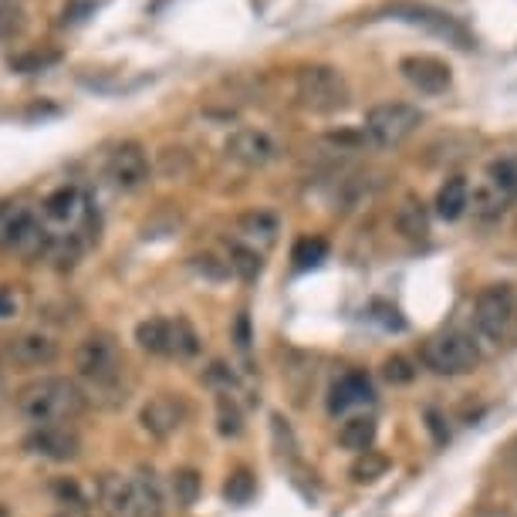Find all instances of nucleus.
Returning <instances> with one entry per match:
<instances>
[{"instance_id": "obj_35", "label": "nucleus", "mask_w": 517, "mask_h": 517, "mask_svg": "<svg viewBox=\"0 0 517 517\" xmlns=\"http://www.w3.org/2000/svg\"><path fill=\"white\" fill-rule=\"evenodd\" d=\"M234 332H237V345L240 349H251V318L247 315H237V325H234Z\"/></svg>"}, {"instance_id": "obj_28", "label": "nucleus", "mask_w": 517, "mask_h": 517, "mask_svg": "<svg viewBox=\"0 0 517 517\" xmlns=\"http://www.w3.org/2000/svg\"><path fill=\"white\" fill-rule=\"evenodd\" d=\"M325 254H328V240H322V237H301L298 244H294V251H291V261H294L298 271H305V267L322 264Z\"/></svg>"}, {"instance_id": "obj_38", "label": "nucleus", "mask_w": 517, "mask_h": 517, "mask_svg": "<svg viewBox=\"0 0 517 517\" xmlns=\"http://www.w3.org/2000/svg\"><path fill=\"white\" fill-rule=\"evenodd\" d=\"M507 460H511V467L517 470V440L511 443V447H507Z\"/></svg>"}, {"instance_id": "obj_14", "label": "nucleus", "mask_w": 517, "mask_h": 517, "mask_svg": "<svg viewBox=\"0 0 517 517\" xmlns=\"http://www.w3.org/2000/svg\"><path fill=\"white\" fill-rule=\"evenodd\" d=\"M224 153L234 163L247 166V169H261L278 156V142L267 136L264 129H237L230 132V139L224 142Z\"/></svg>"}, {"instance_id": "obj_2", "label": "nucleus", "mask_w": 517, "mask_h": 517, "mask_svg": "<svg viewBox=\"0 0 517 517\" xmlns=\"http://www.w3.org/2000/svg\"><path fill=\"white\" fill-rule=\"evenodd\" d=\"M75 369L85 379L88 392L122 399L119 389H122V376H126V359H122L119 342L109 332H92L82 338V345L75 352Z\"/></svg>"}, {"instance_id": "obj_15", "label": "nucleus", "mask_w": 517, "mask_h": 517, "mask_svg": "<svg viewBox=\"0 0 517 517\" xmlns=\"http://www.w3.org/2000/svg\"><path fill=\"white\" fill-rule=\"evenodd\" d=\"M399 71H403L406 82L423 95H443L453 82L450 65L436 55H406L399 61Z\"/></svg>"}, {"instance_id": "obj_30", "label": "nucleus", "mask_w": 517, "mask_h": 517, "mask_svg": "<svg viewBox=\"0 0 517 517\" xmlns=\"http://www.w3.org/2000/svg\"><path fill=\"white\" fill-rule=\"evenodd\" d=\"M224 497L230 504H247L254 497V474L247 467H237L234 474L227 477L224 484Z\"/></svg>"}, {"instance_id": "obj_4", "label": "nucleus", "mask_w": 517, "mask_h": 517, "mask_svg": "<svg viewBox=\"0 0 517 517\" xmlns=\"http://www.w3.org/2000/svg\"><path fill=\"white\" fill-rule=\"evenodd\" d=\"M474 325L477 332L494 345L511 342L517 335V294L507 284H490L474 301Z\"/></svg>"}, {"instance_id": "obj_24", "label": "nucleus", "mask_w": 517, "mask_h": 517, "mask_svg": "<svg viewBox=\"0 0 517 517\" xmlns=\"http://www.w3.org/2000/svg\"><path fill=\"white\" fill-rule=\"evenodd\" d=\"M237 227L247 240H261V244H274V237H278V217L267 210L244 213V217L237 220Z\"/></svg>"}, {"instance_id": "obj_37", "label": "nucleus", "mask_w": 517, "mask_h": 517, "mask_svg": "<svg viewBox=\"0 0 517 517\" xmlns=\"http://www.w3.org/2000/svg\"><path fill=\"white\" fill-rule=\"evenodd\" d=\"M55 517H88V507L78 504V501H71V504L61 507V511H58Z\"/></svg>"}, {"instance_id": "obj_10", "label": "nucleus", "mask_w": 517, "mask_h": 517, "mask_svg": "<svg viewBox=\"0 0 517 517\" xmlns=\"http://www.w3.org/2000/svg\"><path fill=\"white\" fill-rule=\"evenodd\" d=\"M392 14L399 17V21L406 24H416V28H426L436 38H447L450 44H457V48H474V38L467 34V28L457 21V17L436 11V7H426V4H396L392 7Z\"/></svg>"}, {"instance_id": "obj_19", "label": "nucleus", "mask_w": 517, "mask_h": 517, "mask_svg": "<svg viewBox=\"0 0 517 517\" xmlns=\"http://www.w3.org/2000/svg\"><path fill=\"white\" fill-rule=\"evenodd\" d=\"M396 230L406 240H426V234H430V213H426L423 200H416V196H406V200L399 203Z\"/></svg>"}, {"instance_id": "obj_18", "label": "nucleus", "mask_w": 517, "mask_h": 517, "mask_svg": "<svg viewBox=\"0 0 517 517\" xmlns=\"http://www.w3.org/2000/svg\"><path fill=\"white\" fill-rule=\"evenodd\" d=\"M136 342L149 355H173V322H166V318H142L136 325Z\"/></svg>"}, {"instance_id": "obj_27", "label": "nucleus", "mask_w": 517, "mask_h": 517, "mask_svg": "<svg viewBox=\"0 0 517 517\" xmlns=\"http://www.w3.org/2000/svg\"><path fill=\"white\" fill-rule=\"evenodd\" d=\"M169 487H173V501L180 507H193L200 501V490H203V477L196 474L193 467H183L176 470L173 480H169Z\"/></svg>"}, {"instance_id": "obj_1", "label": "nucleus", "mask_w": 517, "mask_h": 517, "mask_svg": "<svg viewBox=\"0 0 517 517\" xmlns=\"http://www.w3.org/2000/svg\"><path fill=\"white\" fill-rule=\"evenodd\" d=\"M88 396L75 379L65 376H44L28 382L17 392V413L31 426H55V423H71L85 413Z\"/></svg>"}, {"instance_id": "obj_34", "label": "nucleus", "mask_w": 517, "mask_h": 517, "mask_svg": "<svg viewBox=\"0 0 517 517\" xmlns=\"http://www.w3.org/2000/svg\"><path fill=\"white\" fill-rule=\"evenodd\" d=\"M21 0H0V38H7V34H14L21 28Z\"/></svg>"}, {"instance_id": "obj_12", "label": "nucleus", "mask_w": 517, "mask_h": 517, "mask_svg": "<svg viewBox=\"0 0 517 517\" xmlns=\"http://www.w3.org/2000/svg\"><path fill=\"white\" fill-rule=\"evenodd\" d=\"M0 359L7 365H17V369H44L58 359V342L41 332H24L0 345Z\"/></svg>"}, {"instance_id": "obj_6", "label": "nucleus", "mask_w": 517, "mask_h": 517, "mask_svg": "<svg viewBox=\"0 0 517 517\" xmlns=\"http://www.w3.org/2000/svg\"><path fill=\"white\" fill-rule=\"evenodd\" d=\"M423 126V112L406 102H382L365 112V136L379 149H396Z\"/></svg>"}, {"instance_id": "obj_25", "label": "nucleus", "mask_w": 517, "mask_h": 517, "mask_svg": "<svg viewBox=\"0 0 517 517\" xmlns=\"http://www.w3.org/2000/svg\"><path fill=\"white\" fill-rule=\"evenodd\" d=\"M82 207V193H78V186H58L55 193L44 200V213H48L51 220H61V224H68L71 217Z\"/></svg>"}, {"instance_id": "obj_39", "label": "nucleus", "mask_w": 517, "mask_h": 517, "mask_svg": "<svg viewBox=\"0 0 517 517\" xmlns=\"http://www.w3.org/2000/svg\"><path fill=\"white\" fill-rule=\"evenodd\" d=\"M477 517H514V514H507V511H484V514H477Z\"/></svg>"}, {"instance_id": "obj_31", "label": "nucleus", "mask_w": 517, "mask_h": 517, "mask_svg": "<svg viewBox=\"0 0 517 517\" xmlns=\"http://www.w3.org/2000/svg\"><path fill=\"white\" fill-rule=\"evenodd\" d=\"M190 271L196 274V278L213 281V284H220V281L230 278L227 261H220V257H213V254H196V257H190Z\"/></svg>"}, {"instance_id": "obj_7", "label": "nucleus", "mask_w": 517, "mask_h": 517, "mask_svg": "<svg viewBox=\"0 0 517 517\" xmlns=\"http://www.w3.org/2000/svg\"><path fill=\"white\" fill-rule=\"evenodd\" d=\"M51 237L48 230L38 224L31 207H21V203H7L0 207V247L24 257H38L41 251H48Z\"/></svg>"}, {"instance_id": "obj_17", "label": "nucleus", "mask_w": 517, "mask_h": 517, "mask_svg": "<svg viewBox=\"0 0 517 517\" xmlns=\"http://www.w3.org/2000/svg\"><path fill=\"white\" fill-rule=\"evenodd\" d=\"M365 403H372V382L365 372H345L332 386V396H328V409L332 413H345V409Z\"/></svg>"}, {"instance_id": "obj_20", "label": "nucleus", "mask_w": 517, "mask_h": 517, "mask_svg": "<svg viewBox=\"0 0 517 517\" xmlns=\"http://www.w3.org/2000/svg\"><path fill=\"white\" fill-rule=\"evenodd\" d=\"M470 207V186L467 180H460V176H450L447 183L440 186V193H436V213H440L443 220H460L463 213Z\"/></svg>"}, {"instance_id": "obj_22", "label": "nucleus", "mask_w": 517, "mask_h": 517, "mask_svg": "<svg viewBox=\"0 0 517 517\" xmlns=\"http://www.w3.org/2000/svg\"><path fill=\"white\" fill-rule=\"evenodd\" d=\"M227 267H230V274H237L240 281L251 284V281L261 278L264 261H261V254H257L254 247L240 244V240H230V244H227Z\"/></svg>"}, {"instance_id": "obj_8", "label": "nucleus", "mask_w": 517, "mask_h": 517, "mask_svg": "<svg viewBox=\"0 0 517 517\" xmlns=\"http://www.w3.org/2000/svg\"><path fill=\"white\" fill-rule=\"evenodd\" d=\"M517 200V156H501L487 166V180L474 193V210L484 217H501Z\"/></svg>"}, {"instance_id": "obj_9", "label": "nucleus", "mask_w": 517, "mask_h": 517, "mask_svg": "<svg viewBox=\"0 0 517 517\" xmlns=\"http://www.w3.org/2000/svg\"><path fill=\"white\" fill-rule=\"evenodd\" d=\"M186 416H190V409H186L183 396H176V392H159V396H153L142 406L139 423L153 440H169L173 433L183 430Z\"/></svg>"}, {"instance_id": "obj_33", "label": "nucleus", "mask_w": 517, "mask_h": 517, "mask_svg": "<svg viewBox=\"0 0 517 517\" xmlns=\"http://www.w3.org/2000/svg\"><path fill=\"white\" fill-rule=\"evenodd\" d=\"M382 376H386V382H392V386H406V382L416 379V369L403 355H392V359L382 362Z\"/></svg>"}, {"instance_id": "obj_32", "label": "nucleus", "mask_w": 517, "mask_h": 517, "mask_svg": "<svg viewBox=\"0 0 517 517\" xmlns=\"http://www.w3.org/2000/svg\"><path fill=\"white\" fill-rule=\"evenodd\" d=\"M217 430H220V436H240V430H244L240 409L234 399H227V396L217 399Z\"/></svg>"}, {"instance_id": "obj_36", "label": "nucleus", "mask_w": 517, "mask_h": 517, "mask_svg": "<svg viewBox=\"0 0 517 517\" xmlns=\"http://www.w3.org/2000/svg\"><path fill=\"white\" fill-rule=\"evenodd\" d=\"M14 311H17V301H14V294L0 288V318H11Z\"/></svg>"}, {"instance_id": "obj_3", "label": "nucleus", "mask_w": 517, "mask_h": 517, "mask_svg": "<svg viewBox=\"0 0 517 517\" xmlns=\"http://www.w3.org/2000/svg\"><path fill=\"white\" fill-rule=\"evenodd\" d=\"M298 102L315 115H335L349 109L352 92L345 75L332 65H308L298 71Z\"/></svg>"}, {"instance_id": "obj_11", "label": "nucleus", "mask_w": 517, "mask_h": 517, "mask_svg": "<svg viewBox=\"0 0 517 517\" xmlns=\"http://www.w3.org/2000/svg\"><path fill=\"white\" fill-rule=\"evenodd\" d=\"M105 173H109L115 190H122V193L142 190V186L149 183L146 149H142L139 142H122V146L109 156V163H105Z\"/></svg>"}, {"instance_id": "obj_29", "label": "nucleus", "mask_w": 517, "mask_h": 517, "mask_svg": "<svg viewBox=\"0 0 517 517\" xmlns=\"http://www.w3.org/2000/svg\"><path fill=\"white\" fill-rule=\"evenodd\" d=\"M173 355H180V359L200 355V335L190 325V318H176L173 322Z\"/></svg>"}, {"instance_id": "obj_26", "label": "nucleus", "mask_w": 517, "mask_h": 517, "mask_svg": "<svg viewBox=\"0 0 517 517\" xmlns=\"http://www.w3.org/2000/svg\"><path fill=\"white\" fill-rule=\"evenodd\" d=\"M386 470H389V457H382L376 450H365L349 467V477L355 484H376L379 477H386Z\"/></svg>"}, {"instance_id": "obj_16", "label": "nucleus", "mask_w": 517, "mask_h": 517, "mask_svg": "<svg viewBox=\"0 0 517 517\" xmlns=\"http://www.w3.org/2000/svg\"><path fill=\"white\" fill-rule=\"evenodd\" d=\"M98 504H102L105 517H139L132 477L105 474L102 480H98Z\"/></svg>"}, {"instance_id": "obj_23", "label": "nucleus", "mask_w": 517, "mask_h": 517, "mask_svg": "<svg viewBox=\"0 0 517 517\" xmlns=\"http://www.w3.org/2000/svg\"><path fill=\"white\" fill-rule=\"evenodd\" d=\"M338 443L355 453L372 450V443H376V420L372 416H352V420H345L342 430H338Z\"/></svg>"}, {"instance_id": "obj_13", "label": "nucleus", "mask_w": 517, "mask_h": 517, "mask_svg": "<svg viewBox=\"0 0 517 517\" xmlns=\"http://www.w3.org/2000/svg\"><path fill=\"white\" fill-rule=\"evenodd\" d=\"M24 450L34 453V457L65 463V460H75L78 457V450H82V440H78V433L71 430L68 423L34 426L31 436L24 440Z\"/></svg>"}, {"instance_id": "obj_21", "label": "nucleus", "mask_w": 517, "mask_h": 517, "mask_svg": "<svg viewBox=\"0 0 517 517\" xmlns=\"http://www.w3.org/2000/svg\"><path fill=\"white\" fill-rule=\"evenodd\" d=\"M132 487H136L139 517H163V490H159V480L153 470L139 467V474L132 477Z\"/></svg>"}, {"instance_id": "obj_5", "label": "nucleus", "mask_w": 517, "mask_h": 517, "mask_svg": "<svg viewBox=\"0 0 517 517\" xmlns=\"http://www.w3.org/2000/svg\"><path fill=\"white\" fill-rule=\"evenodd\" d=\"M423 362H426V369L436 372V376H467V372L477 369L480 349H477L474 335L450 328V332L426 338Z\"/></svg>"}]
</instances>
